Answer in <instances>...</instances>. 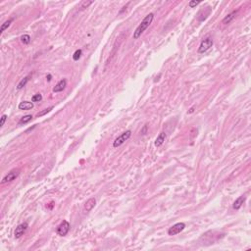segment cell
Wrapping results in <instances>:
<instances>
[{"mask_svg": "<svg viewBox=\"0 0 251 251\" xmlns=\"http://www.w3.org/2000/svg\"><path fill=\"white\" fill-rule=\"evenodd\" d=\"M153 19H154V14L153 13H149L148 15H146L145 18L141 21V23L136 29V31L133 32V39H137L147 29V28L151 25Z\"/></svg>", "mask_w": 251, "mask_h": 251, "instance_id": "cell-1", "label": "cell"}, {"mask_svg": "<svg viewBox=\"0 0 251 251\" xmlns=\"http://www.w3.org/2000/svg\"><path fill=\"white\" fill-rule=\"evenodd\" d=\"M130 136H132V132H130V130H126V132H124L121 134V136H119L114 140L113 146H114L115 148H117V147H119V146H121L124 143V142H126L127 140L129 139V138L130 137Z\"/></svg>", "mask_w": 251, "mask_h": 251, "instance_id": "cell-2", "label": "cell"}, {"mask_svg": "<svg viewBox=\"0 0 251 251\" xmlns=\"http://www.w3.org/2000/svg\"><path fill=\"white\" fill-rule=\"evenodd\" d=\"M213 46V39L211 37H206L205 39L201 41L199 47H198V53H204L208 51Z\"/></svg>", "mask_w": 251, "mask_h": 251, "instance_id": "cell-3", "label": "cell"}, {"mask_svg": "<svg viewBox=\"0 0 251 251\" xmlns=\"http://www.w3.org/2000/svg\"><path fill=\"white\" fill-rule=\"evenodd\" d=\"M185 223H177L175 224L174 226H172L169 230H168V234L169 235H176L179 234V233L185 230Z\"/></svg>", "mask_w": 251, "mask_h": 251, "instance_id": "cell-4", "label": "cell"}, {"mask_svg": "<svg viewBox=\"0 0 251 251\" xmlns=\"http://www.w3.org/2000/svg\"><path fill=\"white\" fill-rule=\"evenodd\" d=\"M70 231V224L67 221H63V222L57 227V234L60 237H65V235L69 233Z\"/></svg>", "mask_w": 251, "mask_h": 251, "instance_id": "cell-5", "label": "cell"}, {"mask_svg": "<svg viewBox=\"0 0 251 251\" xmlns=\"http://www.w3.org/2000/svg\"><path fill=\"white\" fill-rule=\"evenodd\" d=\"M19 175H20V171L19 170H12L2 179L1 183L2 185H4V183H6V182H10L14 181V179H16L18 178Z\"/></svg>", "mask_w": 251, "mask_h": 251, "instance_id": "cell-6", "label": "cell"}, {"mask_svg": "<svg viewBox=\"0 0 251 251\" xmlns=\"http://www.w3.org/2000/svg\"><path fill=\"white\" fill-rule=\"evenodd\" d=\"M28 228H29L28 223H23V224L19 225V226L16 228V230H15V231H14L15 238H20L22 235H23L26 233V231H27Z\"/></svg>", "mask_w": 251, "mask_h": 251, "instance_id": "cell-7", "label": "cell"}, {"mask_svg": "<svg viewBox=\"0 0 251 251\" xmlns=\"http://www.w3.org/2000/svg\"><path fill=\"white\" fill-rule=\"evenodd\" d=\"M95 205H96V200H95V198H93V197L89 198V199H88L87 202H85V204H84V211L87 212V213L90 212V211L92 210V209L94 208Z\"/></svg>", "mask_w": 251, "mask_h": 251, "instance_id": "cell-8", "label": "cell"}, {"mask_svg": "<svg viewBox=\"0 0 251 251\" xmlns=\"http://www.w3.org/2000/svg\"><path fill=\"white\" fill-rule=\"evenodd\" d=\"M66 87H67V81L65 80V78H63V80L60 81L58 84L53 87V92H56V93L61 92L66 88Z\"/></svg>", "mask_w": 251, "mask_h": 251, "instance_id": "cell-9", "label": "cell"}, {"mask_svg": "<svg viewBox=\"0 0 251 251\" xmlns=\"http://www.w3.org/2000/svg\"><path fill=\"white\" fill-rule=\"evenodd\" d=\"M245 199H246V197L243 196V195L242 196H239L238 198H237L235 201L234 202V204H233V208L234 209V210H238V209L242 206V204L244 203Z\"/></svg>", "mask_w": 251, "mask_h": 251, "instance_id": "cell-10", "label": "cell"}, {"mask_svg": "<svg viewBox=\"0 0 251 251\" xmlns=\"http://www.w3.org/2000/svg\"><path fill=\"white\" fill-rule=\"evenodd\" d=\"M166 133H161L158 136H157V138L155 139V142H154V144H155V146L156 147H160L161 145H162L164 142H165V140H166Z\"/></svg>", "mask_w": 251, "mask_h": 251, "instance_id": "cell-11", "label": "cell"}, {"mask_svg": "<svg viewBox=\"0 0 251 251\" xmlns=\"http://www.w3.org/2000/svg\"><path fill=\"white\" fill-rule=\"evenodd\" d=\"M18 108L20 110H29V109H32L33 108V103L32 102H29V101H23V102H21L19 104Z\"/></svg>", "mask_w": 251, "mask_h": 251, "instance_id": "cell-12", "label": "cell"}, {"mask_svg": "<svg viewBox=\"0 0 251 251\" xmlns=\"http://www.w3.org/2000/svg\"><path fill=\"white\" fill-rule=\"evenodd\" d=\"M237 11H234V12H231V13H230L228 15H227V16L223 19L222 23H223V24H225V25L230 24L231 22L233 21L234 19L235 18V16H237Z\"/></svg>", "mask_w": 251, "mask_h": 251, "instance_id": "cell-13", "label": "cell"}, {"mask_svg": "<svg viewBox=\"0 0 251 251\" xmlns=\"http://www.w3.org/2000/svg\"><path fill=\"white\" fill-rule=\"evenodd\" d=\"M32 120V115H26L24 117H22L19 121V125H25V124H28L29 122H31Z\"/></svg>", "mask_w": 251, "mask_h": 251, "instance_id": "cell-14", "label": "cell"}, {"mask_svg": "<svg viewBox=\"0 0 251 251\" xmlns=\"http://www.w3.org/2000/svg\"><path fill=\"white\" fill-rule=\"evenodd\" d=\"M13 21H14V19L11 18V19H9V20H7L6 22H4V23H3V24L1 25V29H0V33H2L3 32L5 31L6 29H8V28L10 27V25L12 24Z\"/></svg>", "mask_w": 251, "mask_h": 251, "instance_id": "cell-15", "label": "cell"}, {"mask_svg": "<svg viewBox=\"0 0 251 251\" xmlns=\"http://www.w3.org/2000/svg\"><path fill=\"white\" fill-rule=\"evenodd\" d=\"M29 80V76H28V77H25V78H23V80H22V81L18 84L17 88H18V89H22L24 87H26V84H28Z\"/></svg>", "mask_w": 251, "mask_h": 251, "instance_id": "cell-16", "label": "cell"}, {"mask_svg": "<svg viewBox=\"0 0 251 251\" xmlns=\"http://www.w3.org/2000/svg\"><path fill=\"white\" fill-rule=\"evenodd\" d=\"M21 41L23 42L24 44H29L31 42V36L29 35H24L21 36Z\"/></svg>", "mask_w": 251, "mask_h": 251, "instance_id": "cell-17", "label": "cell"}, {"mask_svg": "<svg viewBox=\"0 0 251 251\" xmlns=\"http://www.w3.org/2000/svg\"><path fill=\"white\" fill-rule=\"evenodd\" d=\"M53 109V107H49V108H46V109H44V110H42L41 112H39V113H37L36 114V117H42V116H44V115H46L47 113H49V112Z\"/></svg>", "mask_w": 251, "mask_h": 251, "instance_id": "cell-18", "label": "cell"}, {"mask_svg": "<svg viewBox=\"0 0 251 251\" xmlns=\"http://www.w3.org/2000/svg\"><path fill=\"white\" fill-rule=\"evenodd\" d=\"M81 53H82L81 49H78V50L75 51V53L73 55V60H74V61H78V60L81 58Z\"/></svg>", "mask_w": 251, "mask_h": 251, "instance_id": "cell-19", "label": "cell"}, {"mask_svg": "<svg viewBox=\"0 0 251 251\" xmlns=\"http://www.w3.org/2000/svg\"><path fill=\"white\" fill-rule=\"evenodd\" d=\"M42 100V95L40 93H37V94H35L32 97V102H39V101Z\"/></svg>", "mask_w": 251, "mask_h": 251, "instance_id": "cell-20", "label": "cell"}, {"mask_svg": "<svg viewBox=\"0 0 251 251\" xmlns=\"http://www.w3.org/2000/svg\"><path fill=\"white\" fill-rule=\"evenodd\" d=\"M93 3V1H82L81 2V8H87L89 5H91Z\"/></svg>", "mask_w": 251, "mask_h": 251, "instance_id": "cell-21", "label": "cell"}, {"mask_svg": "<svg viewBox=\"0 0 251 251\" xmlns=\"http://www.w3.org/2000/svg\"><path fill=\"white\" fill-rule=\"evenodd\" d=\"M6 120H7V115H2V117H1V121H0V127H2L4 126V124H5V122H6Z\"/></svg>", "mask_w": 251, "mask_h": 251, "instance_id": "cell-22", "label": "cell"}, {"mask_svg": "<svg viewBox=\"0 0 251 251\" xmlns=\"http://www.w3.org/2000/svg\"><path fill=\"white\" fill-rule=\"evenodd\" d=\"M198 4H200V1H189L188 6L190 7V8H193V7L197 6Z\"/></svg>", "mask_w": 251, "mask_h": 251, "instance_id": "cell-23", "label": "cell"}, {"mask_svg": "<svg viewBox=\"0 0 251 251\" xmlns=\"http://www.w3.org/2000/svg\"><path fill=\"white\" fill-rule=\"evenodd\" d=\"M46 78H47V80H48V81H51V75H48V76L46 77Z\"/></svg>", "mask_w": 251, "mask_h": 251, "instance_id": "cell-24", "label": "cell"}]
</instances>
